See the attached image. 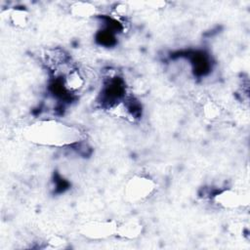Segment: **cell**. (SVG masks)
<instances>
[{"label":"cell","instance_id":"1","mask_svg":"<svg viewBox=\"0 0 250 250\" xmlns=\"http://www.w3.org/2000/svg\"><path fill=\"white\" fill-rule=\"evenodd\" d=\"M24 138L30 143L48 147H66L81 143L83 132L76 126L58 119H40L27 125Z\"/></svg>","mask_w":250,"mask_h":250},{"label":"cell","instance_id":"2","mask_svg":"<svg viewBox=\"0 0 250 250\" xmlns=\"http://www.w3.org/2000/svg\"><path fill=\"white\" fill-rule=\"evenodd\" d=\"M157 189L155 181L145 174H134L125 183L124 197L130 203L145 202L150 198Z\"/></svg>","mask_w":250,"mask_h":250},{"label":"cell","instance_id":"3","mask_svg":"<svg viewBox=\"0 0 250 250\" xmlns=\"http://www.w3.org/2000/svg\"><path fill=\"white\" fill-rule=\"evenodd\" d=\"M118 222L115 220H90L80 226L82 236L90 240H104L115 236Z\"/></svg>","mask_w":250,"mask_h":250},{"label":"cell","instance_id":"4","mask_svg":"<svg viewBox=\"0 0 250 250\" xmlns=\"http://www.w3.org/2000/svg\"><path fill=\"white\" fill-rule=\"evenodd\" d=\"M215 205L226 210H234L249 205V195L244 191L233 188H224L213 194Z\"/></svg>","mask_w":250,"mask_h":250},{"label":"cell","instance_id":"5","mask_svg":"<svg viewBox=\"0 0 250 250\" xmlns=\"http://www.w3.org/2000/svg\"><path fill=\"white\" fill-rule=\"evenodd\" d=\"M86 84V75L74 65L61 77V87L68 95L79 94L85 89Z\"/></svg>","mask_w":250,"mask_h":250},{"label":"cell","instance_id":"6","mask_svg":"<svg viewBox=\"0 0 250 250\" xmlns=\"http://www.w3.org/2000/svg\"><path fill=\"white\" fill-rule=\"evenodd\" d=\"M144 229L145 227L139 219H126L122 222H118L115 236L122 239L133 240L143 234Z\"/></svg>","mask_w":250,"mask_h":250},{"label":"cell","instance_id":"7","mask_svg":"<svg viewBox=\"0 0 250 250\" xmlns=\"http://www.w3.org/2000/svg\"><path fill=\"white\" fill-rule=\"evenodd\" d=\"M70 15L78 19H91L98 15L99 8L92 2L86 1H76L70 3L68 7Z\"/></svg>","mask_w":250,"mask_h":250},{"label":"cell","instance_id":"8","mask_svg":"<svg viewBox=\"0 0 250 250\" xmlns=\"http://www.w3.org/2000/svg\"><path fill=\"white\" fill-rule=\"evenodd\" d=\"M30 20L29 12L22 7H14L8 11V21L17 28H24Z\"/></svg>","mask_w":250,"mask_h":250},{"label":"cell","instance_id":"9","mask_svg":"<svg viewBox=\"0 0 250 250\" xmlns=\"http://www.w3.org/2000/svg\"><path fill=\"white\" fill-rule=\"evenodd\" d=\"M201 111H202V115L204 116V118L207 120H210V121L217 120L222 115L221 106L216 102H214L210 99H207L206 101H204V103H202Z\"/></svg>","mask_w":250,"mask_h":250},{"label":"cell","instance_id":"10","mask_svg":"<svg viewBox=\"0 0 250 250\" xmlns=\"http://www.w3.org/2000/svg\"><path fill=\"white\" fill-rule=\"evenodd\" d=\"M66 241L63 237L59 235H51L46 239V247L52 248V249H60L64 248L66 245Z\"/></svg>","mask_w":250,"mask_h":250}]
</instances>
